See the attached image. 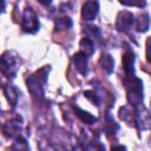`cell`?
<instances>
[{
  "mask_svg": "<svg viewBox=\"0 0 151 151\" xmlns=\"http://www.w3.org/2000/svg\"><path fill=\"white\" fill-rule=\"evenodd\" d=\"M47 73H48V67H44L27 78L26 80L27 88L29 90L33 98L35 99L44 98V85L46 84L47 80Z\"/></svg>",
  "mask_w": 151,
  "mask_h": 151,
  "instance_id": "1",
  "label": "cell"
},
{
  "mask_svg": "<svg viewBox=\"0 0 151 151\" xmlns=\"http://www.w3.org/2000/svg\"><path fill=\"white\" fill-rule=\"evenodd\" d=\"M125 86L127 91V99L134 107H138L143 101V83L137 77L125 78Z\"/></svg>",
  "mask_w": 151,
  "mask_h": 151,
  "instance_id": "2",
  "label": "cell"
},
{
  "mask_svg": "<svg viewBox=\"0 0 151 151\" xmlns=\"http://www.w3.org/2000/svg\"><path fill=\"white\" fill-rule=\"evenodd\" d=\"M21 26L26 33H35L39 29V19L32 8L29 7L25 8L22 13Z\"/></svg>",
  "mask_w": 151,
  "mask_h": 151,
  "instance_id": "3",
  "label": "cell"
},
{
  "mask_svg": "<svg viewBox=\"0 0 151 151\" xmlns=\"http://www.w3.org/2000/svg\"><path fill=\"white\" fill-rule=\"evenodd\" d=\"M19 67L17 55H13L11 52H5L1 57V70L6 77H14Z\"/></svg>",
  "mask_w": 151,
  "mask_h": 151,
  "instance_id": "4",
  "label": "cell"
},
{
  "mask_svg": "<svg viewBox=\"0 0 151 151\" xmlns=\"http://www.w3.org/2000/svg\"><path fill=\"white\" fill-rule=\"evenodd\" d=\"M134 24V17L129 11L119 12L116 20V28L119 32H129Z\"/></svg>",
  "mask_w": 151,
  "mask_h": 151,
  "instance_id": "5",
  "label": "cell"
},
{
  "mask_svg": "<svg viewBox=\"0 0 151 151\" xmlns=\"http://www.w3.org/2000/svg\"><path fill=\"white\" fill-rule=\"evenodd\" d=\"M99 12V5L96 0H88L83 5L81 8V17L84 20H93Z\"/></svg>",
  "mask_w": 151,
  "mask_h": 151,
  "instance_id": "6",
  "label": "cell"
},
{
  "mask_svg": "<svg viewBox=\"0 0 151 151\" xmlns=\"http://www.w3.org/2000/svg\"><path fill=\"white\" fill-rule=\"evenodd\" d=\"M21 119L20 118H15V119H12L9 122H7L5 125H4V133L6 137H9V138H13L15 136L19 134L20 130H21Z\"/></svg>",
  "mask_w": 151,
  "mask_h": 151,
  "instance_id": "7",
  "label": "cell"
},
{
  "mask_svg": "<svg viewBox=\"0 0 151 151\" xmlns=\"http://www.w3.org/2000/svg\"><path fill=\"white\" fill-rule=\"evenodd\" d=\"M87 58H88V57H87L86 54H84L83 52L76 53V54L73 55V58H72L73 64H74L77 71H78L80 74H83V76H85V74L87 73Z\"/></svg>",
  "mask_w": 151,
  "mask_h": 151,
  "instance_id": "8",
  "label": "cell"
},
{
  "mask_svg": "<svg viewBox=\"0 0 151 151\" xmlns=\"http://www.w3.org/2000/svg\"><path fill=\"white\" fill-rule=\"evenodd\" d=\"M133 64H134V54L132 52H126L123 55V66L125 71V78H130L134 76Z\"/></svg>",
  "mask_w": 151,
  "mask_h": 151,
  "instance_id": "9",
  "label": "cell"
},
{
  "mask_svg": "<svg viewBox=\"0 0 151 151\" xmlns=\"http://www.w3.org/2000/svg\"><path fill=\"white\" fill-rule=\"evenodd\" d=\"M79 47H80V52H83L84 54H86L87 57H91L93 53H94V45H93V41L88 38V37H85L80 40L79 42Z\"/></svg>",
  "mask_w": 151,
  "mask_h": 151,
  "instance_id": "10",
  "label": "cell"
},
{
  "mask_svg": "<svg viewBox=\"0 0 151 151\" xmlns=\"http://www.w3.org/2000/svg\"><path fill=\"white\" fill-rule=\"evenodd\" d=\"M100 65H101V68L106 72V73H112L113 72V68H114V60L113 58L107 54V53H104L101 57H100V60H99Z\"/></svg>",
  "mask_w": 151,
  "mask_h": 151,
  "instance_id": "11",
  "label": "cell"
},
{
  "mask_svg": "<svg viewBox=\"0 0 151 151\" xmlns=\"http://www.w3.org/2000/svg\"><path fill=\"white\" fill-rule=\"evenodd\" d=\"M4 93H5L8 103L14 106L18 101V92H17L15 87H13L11 84H6L4 86Z\"/></svg>",
  "mask_w": 151,
  "mask_h": 151,
  "instance_id": "12",
  "label": "cell"
},
{
  "mask_svg": "<svg viewBox=\"0 0 151 151\" xmlns=\"http://www.w3.org/2000/svg\"><path fill=\"white\" fill-rule=\"evenodd\" d=\"M150 26V19L147 14H140L136 19V29L137 32H146Z\"/></svg>",
  "mask_w": 151,
  "mask_h": 151,
  "instance_id": "13",
  "label": "cell"
},
{
  "mask_svg": "<svg viewBox=\"0 0 151 151\" xmlns=\"http://www.w3.org/2000/svg\"><path fill=\"white\" fill-rule=\"evenodd\" d=\"M74 111H76L77 116H78L84 123H86V124H93V123L97 122V118H96L94 116H92L91 113H88V112H86V111H84V110H80L79 107H74Z\"/></svg>",
  "mask_w": 151,
  "mask_h": 151,
  "instance_id": "14",
  "label": "cell"
},
{
  "mask_svg": "<svg viewBox=\"0 0 151 151\" xmlns=\"http://www.w3.org/2000/svg\"><path fill=\"white\" fill-rule=\"evenodd\" d=\"M71 26H72V20H71L68 17L58 18V19L55 20V29H58V31L70 28Z\"/></svg>",
  "mask_w": 151,
  "mask_h": 151,
  "instance_id": "15",
  "label": "cell"
},
{
  "mask_svg": "<svg viewBox=\"0 0 151 151\" xmlns=\"http://www.w3.org/2000/svg\"><path fill=\"white\" fill-rule=\"evenodd\" d=\"M119 2L125 6H134V7H139V8H143L146 6L145 0H119Z\"/></svg>",
  "mask_w": 151,
  "mask_h": 151,
  "instance_id": "16",
  "label": "cell"
},
{
  "mask_svg": "<svg viewBox=\"0 0 151 151\" xmlns=\"http://www.w3.org/2000/svg\"><path fill=\"white\" fill-rule=\"evenodd\" d=\"M118 129V125L116 124V122L110 117L107 116V124H106V130H107V133H114V131Z\"/></svg>",
  "mask_w": 151,
  "mask_h": 151,
  "instance_id": "17",
  "label": "cell"
},
{
  "mask_svg": "<svg viewBox=\"0 0 151 151\" xmlns=\"http://www.w3.org/2000/svg\"><path fill=\"white\" fill-rule=\"evenodd\" d=\"M84 96L88 99V100H91L94 105H99V98H98V96H97V93L96 92H93V91H85L84 92Z\"/></svg>",
  "mask_w": 151,
  "mask_h": 151,
  "instance_id": "18",
  "label": "cell"
},
{
  "mask_svg": "<svg viewBox=\"0 0 151 151\" xmlns=\"http://www.w3.org/2000/svg\"><path fill=\"white\" fill-rule=\"evenodd\" d=\"M146 57H147V61L151 63V38L147 40V45H146Z\"/></svg>",
  "mask_w": 151,
  "mask_h": 151,
  "instance_id": "19",
  "label": "cell"
},
{
  "mask_svg": "<svg viewBox=\"0 0 151 151\" xmlns=\"http://www.w3.org/2000/svg\"><path fill=\"white\" fill-rule=\"evenodd\" d=\"M41 5H44V6H48L51 2H52V0H38Z\"/></svg>",
  "mask_w": 151,
  "mask_h": 151,
  "instance_id": "20",
  "label": "cell"
},
{
  "mask_svg": "<svg viewBox=\"0 0 151 151\" xmlns=\"http://www.w3.org/2000/svg\"><path fill=\"white\" fill-rule=\"evenodd\" d=\"M114 149H125V146H113L112 150H114Z\"/></svg>",
  "mask_w": 151,
  "mask_h": 151,
  "instance_id": "21",
  "label": "cell"
}]
</instances>
